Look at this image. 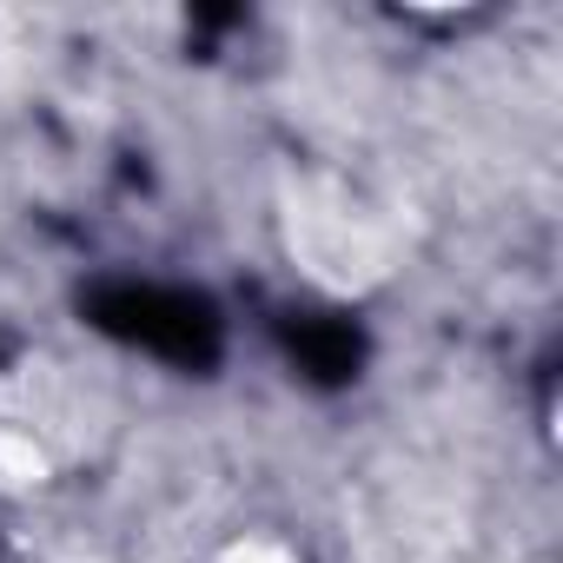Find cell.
<instances>
[{"mask_svg": "<svg viewBox=\"0 0 563 563\" xmlns=\"http://www.w3.org/2000/svg\"><path fill=\"white\" fill-rule=\"evenodd\" d=\"M286 225H292V258L339 292H358L391 272V225L352 186H306Z\"/></svg>", "mask_w": 563, "mask_h": 563, "instance_id": "6da1fadb", "label": "cell"}, {"mask_svg": "<svg viewBox=\"0 0 563 563\" xmlns=\"http://www.w3.org/2000/svg\"><path fill=\"white\" fill-rule=\"evenodd\" d=\"M54 477V444L27 418H0V490H34Z\"/></svg>", "mask_w": 563, "mask_h": 563, "instance_id": "7a4b0ae2", "label": "cell"}, {"mask_svg": "<svg viewBox=\"0 0 563 563\" xmlns=\"http://www.w3.org/2000/svg\"><path fill=\"white\" fill-rule=\"evenodd\" d=\"M212 563H306V556H299V543H286V537L252 530V537H232Z\"/></svg>", "mask_w": 563, "mask_h": 563, "instance_id": "3957f363", "label": "cell"}]
</instances>
